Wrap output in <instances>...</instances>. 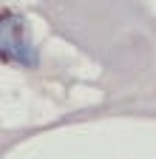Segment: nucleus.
Returning <instances> with one entry per match:
<instances>
[{
	"mask_svg": "<svg viewBox=\"0 0 156 159\" xmlns=\"http://www.w3.org/2000/svg\"><path fill=\"white\" fill-rule=\"evenodd\" d=\"M0 54L6 60H17L23 66H37V54L29 48L26 23L23 17H17L11 11L0 14Z\"/></svg>",
	"mask_w": 156,
	"mask_h": 159,
	"instance_id": "nucleus-1",
	"label": "nucleus"
}]
</instances>
